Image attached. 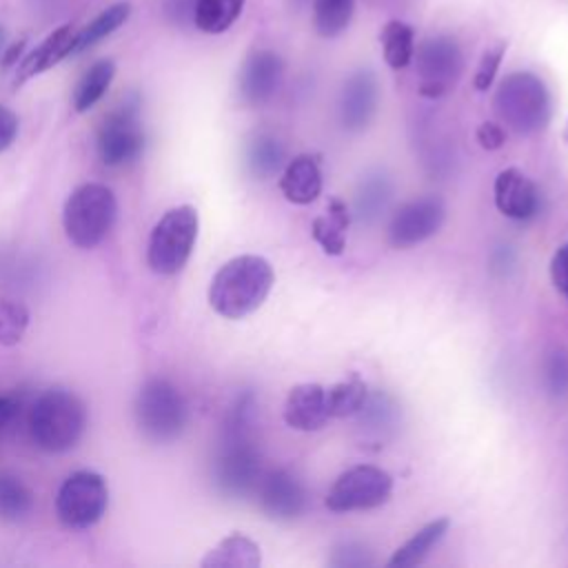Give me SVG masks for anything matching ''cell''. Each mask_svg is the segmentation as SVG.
I'll use <instances>...</instances> for the list:
<instances>
[{
	"instance_id": "3957f363",
	"label": "cell",
	"mask_w": 568,
	"mask_h": 568,
	"mask_svg": "<svg viewBox=\"0 0 568 568\" xmlns=\"http://www.w3.org/2000/svg\"><path fill=\"white\" fill-rule=\"evenodd\" d=\"M87 428V408L82 399L67 388L44 390L29 410V433L44 453L71 450Z\"/></svg>"
},
{
	"instance_id": "9c48e42d",
	"label": "cell",
	"mask_w": 568,
	"mask_h": 568,
	"mask_svg": "<svg viewBox=\"0 0 568 568\" xmlns=\"http://www.w3.org/2000/svg\"><path fill=\"white\" fill-rule=\"evenodd\" d=\"M393 493V477L379 466L359 464L342 473L331 486L324 504L333 513L368 510L386 504Z\"/></svg>"
},
{
	"instance_id": "7a4b0ae2",
	"label": "cell",
	"mask_w": 568,
	"mask_h": 568,
	"mask_svg": "<svg viewBox=\"0 0 568 568\" xmlns=\"http://www.w3.org/2000/svg\"><path fill=\"white\" fill-rule=\"evenodd\" d=\"M273 282L275 275L268 260L262 255H237L213 275L209 304L226 320H242L264 304Z\"/></svg>"
},
{
	"instance_id": "60d3db41",
	"label": "cell",
	"mask_w": 568,
	"mask_h": 568,
	"mask_svg": "<svg viewBox=\"0 0 568 568\" xmlns=\"http://www.w3.org/2000/svg\"><path fill=\"white\" fill-rule=\"evenodd\" d=\"M22 49H24V42H22V40H20V42H13V44H7V47H4V51L0 53L2 64H4V67L16 64V60H18V58H20V53H22Z\"/></svg>"
},
{
	"instance_id": "ab89813d",
	"label": "cell",
	"mask_w": 568,
	"mask_h": 568,
	"mask_svg": "<svg viewBox=\"0 0 568 568\" xmlns=\"http://www.w3.org/2000/svg\"><path fill=\"white\" fill-rule=\"evenodd\" d=\"M18 413V402L13 397H7V395H0V433L4 426L11 424V419L16 417Z\"/></svg>"
},
{
	"instance_id": "4dcf8cb0",
	"label": "cell",
	"mask_w": 568,
	"mask_h": 568,
	"mask_svg": "<svg viewBox=\"0 0 568 568\" xmlns=\"http://www.w3.org/2000/svg\"><path fill=\"white\" fill-rule=\"evenodd\" d=\"M355 11V0H315L313 27L322 38L339 36Z\"/></svg>"
},
{
	"instance_id": "d6a6232c",
	"label": "cell",
	"mask_w": 568,
	"mask_h": 568,
	"mask_svg": "<svg viewBox=\"0 0 568 568\" xmlns=\"http://www.w3.org/2000/svg\"><path fill=\"white\" fill-rule=\"evenodd\" d=\"M29 326V311L22 302L2 300L0 302V344L16 346Z\"/></svg>"
},
{
	"instance_id": "74e56055",
	"label": "cell",
	"mask_w": 568,
	"mask_h": 568,
	"mask_svg": "<svg viewBox=\"0 0 568 568\" xmlns=\"http://www.w3.org/2000/svg\"><path fill=\"white\" fill-rule=\"evenodd\" d=\"M475 135H477L479 146L486 149V151H497L506 142V133L497 122H481Z\"/></svg>"
},
{
	"instance_id": "277c9868",
	"label": "cell",
	"mask_w": 568,
	"mask_h": 568,
	"mask_svg": "<svg viewBox=\"0 0 568 568\" xmlns=\"http://www.w3.org/2000/svg\"><path fill=\"white\" fill-rule=\"evenodd\" d=\"M497 118L517 135H535L550 122V93L541 78L515 71L501 80L493 100Z\"/></svg>"
},
{
	"instance_id": "f1b7e54d",
	"label": "cell",
	"mask_w": 568,
	"mask_h": 568,
	"mask_svg": "<svg viewBox=\"0 0 568 568\" xmlns=\"http://www.w3.org/2000/svg\"><path fill=\"white\" fill-rule=\"evenodd\" d=\"M379 40H382L384 60L390 69L399 71L410 64L415 53V40H413V29L406 22L402 20L386 22L379 33Z\"/></svg>"
},
{
	"instance_id": "6da1fadb",
	"label": "cell",
	"mask_w": 568,
	"mask_h": 568,
	"mask_svg": "<svg viewBox=\"0 0 568 568\" xmlns=\"http://www.w3.org/2000/svg\"><path fill=\"white\" fill-rule=\"evenodd\" d=\"M253 408V395L240 397L224 426V442L213 466V481L226 497H246L255 490L262 475L260 453L251 442Z\"/></svg>"
},
{
	"instance_id": "ba28073f",
	"label": "cell",
	"mask_w": 568,
	"mask_h": 568,
	"mask_svg": "<svg viewBox=\"0 0 568 568\" xmlns=\"http://www.w3.org/2000/svg\"><path fill=\"white\" fill-rule=\"evenodd\" d=\"M106 504L109 488L104 477L93 470H75L62 481L55 495V515L62 526L84 530L102 519Z\"/></svg>"
},
{
	"instance_id": "1f68e13d",
	"label": "cell",
	"mask_w": 568,
	"mask_h": 568,
	"mask_svg": "<svg viewBox=\"0 0 568 568\" xmlns=\"http://www.w3.org/2000/svg\"><path fill=\"white\" fill-rule=\"evenodd\" d=\"M362 417L359 426L366 428V433L375 435L377 439L382 437V433L386 428H390V424L395 422L397 413H395V404L384 395V393H377V395H368L362 410L357 413Z\"/></svg>"
},
{
	"instance_id": "44dd1931",
	"label": "cell",
	"mask_w": 568,
	"mask_h": 568,
	"mask_svg": "<svg viewBox=\"0 0 568 568\" xmlns=\"http://www.w3.org/2000/svg\"><path fill=\"white\" fill-rule=\"evenodd\" d=\"M351 224V213L339 197L328 202L326 215L311 222V235L322 246L326 255H342L346 248V231Z\"/></svg>"
},
{
	"instance_id": "f546056e",
	"label": "cell",
	"mask_w": 568,
	"mask_h": 568,
	"mask_svg": "<svg viewBox=\"0 0 568 568\" xmlns=\"http://www.w3.org/2000/svg\"><path fill=\"white\" fill-rule=\"evenodd\" d=\"M33 508V493L11 473H0V519L22 521Z\"/></svg>"
},
{
	"instance_id": "e0dca14e",
	"label": "cell",
	"mask_w": 568,
	"mask_h": 568,
	"mask_svg": "<svg viewBox=\"0 0 568 568\" xmlns=\"http://www.w3.org/2000/svg\"><path fill=\"white\" fill-rule=\"evenodd\" d=\"M328 419L326 393L320 384H297L284 404V422L295 430H320Z\"/></svg>"
},
{
	"instance_id": "7402d4cb",
	"label": "cell",
	"mask_w": 568,
	"mask_h": 568,
	"mask_svg": "<svg viewBox=\"0 0 568 568\" xmlns=\"http://www.w3.org/2000/svg\"><path fill=\"white\" fill-rule=\"evenodd\" d=\"M448 526H450L448 517L428 521L404 546H399L395 550V555L388 559L386 566L388 568H413V566L422 564L428 557V552L444 539V535L448 532Z\"/></svg>"
},
{
	"instance_id": "4316f807",
	"label": "cell",
	"mask_w": 568,
	"mask_h": 568,
	"mask_svg": "<svg viewBox=\"0 0 568 568\" xmlns=\"http://www.w3.org/2000/svg\"><path fill=\"white\" fill-rule=\"evenodd\" d=\"M129 13H131V4L129 2H115L109 9H104L102 13H98L89 24H84L80 31H75L73 55L87 51L89 47H93L102 38L111 36L118 27H122L126 22Z\"/></svg>"
},
{
	"instance_id": "5b68a950",
	"label": "cell",
	"mask_w": 568,
	"mask_h": 568,
	"mask_svg": "<svg viewBox=\"0 0 568 568\" xmlns=\"http://www.w3.org/2000/svg\"><path fill=\"white\" fill-rule=\"evenodd\" d=\"M133 415L140 433L153 444L175 442L189 422L184 395L164 377L146 379L133 402Z\"/></svg>"
},
{
	"instance_id": "484cf974",
	"label": "cell",
	"mask_w": 568,
	"mask_h": 568,
	"mask_svg": "<svg viewBox=\"0 0 568 568\" xmlns=\"http://www.w3.org/2000/svg\"><path fill=\"white\" fill-rule=\"evenodd\" d=\"M324 393L328 417H353L362 410L368 397V388L357 373H351L348 379L324 388Z\"/></svg>"
},
{
	"instance_id": "d4e9b609",
	"label": "cell",
	"mask_w": 568,
	"mask_h": 568,
	"mask_svg": "<svg viewBox=\"0 0 568 568\" xmlns=\"http://www.w3.org/2000/svg\"><path fill=\"white\" fill-rule=\"evenodd\" d=\"M390 195H393L390 180L382 171L368 173L359 182V189L355 195V213L364 222H375L386 211Z\"/></svg>"
},
{
	"instance_id": "e575fe53",
	"label": "cell",
	"mask_w": 568,
	"mask_h": 568,
	"mask_svg": "<svg viewBox=\"0 0 568 568\" xmlns=\"http://www.w3.org/2000/svg\"><path fill=\"white\" fill-rule=\"evenodd\" d=\"M546 386L552 397L568 395V353L552 351L546 359Z\"/></svg>"
},
{
	"instance_id": "ffe728a7",
	"label": "cell",
	"mask_w": 568,
	"mask_h": 568,
	"mask_svg": "<svg viewBox=\"0 0 568 568\" xmlns=\"http://www.w3.org/2000/svg\"><path fill=\"white\" fill-rule=\"evenodd\" d=\"M260 561V546L246 535L233 532L213 546L200 564L202 568H257Z\"/></svg>"
},
{
	"instance_id": "8d00e7d4",
	"label": "cell",
	"mask_w": 568,
	"mask_h": 568,
	"mask_svg": "<svg viewBox=\"0 0 568 568\" xmlns=\"http://www.w3.org/2000/svg\"><path fill=\"white\" fill-rule=\"evenodd\" d=\"M550 277L555 288L568 300V242L555 251L550 260Z\"/></svg>"
},
{
	"instance_id": "cb8c5ba5",
	"label": "cell",
	"mask_w": 568,
	"mask_h": 568,
	"mask_svg": "<svg viewBox=\"0 0 568 568\" xmlns=\"http://www.w3.org/2000/svg\"><path fill=\"white\" fill-rule=\"evenodd\" d=\"M115 75V64L111 60H98L93 62L84 75L80 78L75 91H73V109L78 113L89 111L91 106H95L102 95L106 93V89L111 87Z\"/></svg>"
},
{
	"instance_id": "603a6c76",
	"label": "cell",
	"mask_w": 568,
	"mask_h": 568,
	"mask_svg": "<svg viewBox=\"0 0 568 568\" xmlns=\"http://www.w3.org/2000/svg\"><path fill=\"white\" fill-rule=\"evenodd\" d=\"M246 169L257 180L273 178L286 164L284 144L271 133H257L246 144Z\"/></svg>"
},
{
	"instance_id": "d6986e66",
	"label": "cell",
	"mask_w": 568,
	"mask_h": 568,
	"mask_svg": "<svg viewBox=\"0 0 568 568\" xmlns=\"http://www.w3.org/2000/svg\"><path fill=\"white\" fill-rule=\"evenodd\" d=\"M282 195L293 204H311L322 193V171L313 155L300 153L286 162L280 178Z\"/></svg>"
},
{
	"instance_id": "d590c367",
	"label": "cell",
	"mask_w": 568,
	"mask_h": 568,
	"mask_svg": "<svg viewBox=\"0 0 568 568\" xmlns=\"http://www.w3.org/2000/svg\"><path fill=\"white\" fill-rule=\"evenodd\" d=\"M504 51H506V44L504 42H497L493 47H488L479 60V67L475 71V89L477 91H488V87L493 84L495 75H497V69H499V62L504 58Z\"/></svg>"
},
{
	"instance_id": "5bb4252c",
	"label": "cell",
	"mask_w": 568,
	"mask_h": 568,
	"mask_svg": "<svg viewBox=\"0 0 568 568\" xmlns=\"http://www.w3.org/2000/svg\"><path fill=\"white\" fill-rule=\"evenodd\" d=\"M282 80L284 60L271 49L253 51L240 69V95L246 104L262 106L277 93Z\"/></svg>"
},
{
	"instance_id": "f35d334b",
	"label": "cell",
	"mask_w": 568,
	"mask_h": 568,
	"mask_svg": "<svg viewBox=\"0 0 568 568\" xmlns=\"http://www.w3.org/2000/svg\"><path fill=\"white\" fill-rule=\"evenodd\" d=\"M18 135V115L0 104V153L7 151Z\"/></svg>"
},
{
	"instance_id": "8fae6325",
	"label": "cell",
	"mask_w": 568,
	"mask_h": 568,
	"mask_svg": "<svg viewBox=\"0 0 568 568\" xmlns=\"http://www.w3.org/2000/svg\"><path fill=\"white\" fill-rule=\"evenodd\" d=\"M446 217V206L437 195H422L404 202L390 224H388V244L393 248H410L439 231Z\"/></svg>"
},
{
	"instance_id": "30bf717a",
	"label": "cell",
	"mask_w": 568,
	"mask_h": 568,
	"mask_svg": "<svg viewBox=\"0 0 568 568\" xmlns=\"http://www.w3.org/2000/svg\"><path fill=\"white\" fill-rule=\"evenodd\" d=\"M417 60L419 93L424 98H442L464 71V53L455 38L430 36L413 53Z\"/></svg>"
},
{
	"instance_id": "836d02e7",
	"label": "cell",
	"mask_w": 568,
	"mask_h": 568,
	"mask_svg": "<svg viewBox=\"0 0 568 568\" xmlns=\"http://www.w3.org/2000/svg\"><path fill=\"white\" fill-rule=\"evenodd\" d=\"M328 564L335 568H368L373 566V557L364 544L342 541L339 546L333 548Z\"/></svg>"
},
{
	"instance_id": "52a82bcc",
	"label": "cell",
	"mask_w": 568,
	"mask_h": 568,
	"mask_svg": "<svg viewBox=\"0 0 568 568\" xmlns=\"http://www.w3.org/2000/svg\"><path fill=\"white\" fill-rule=\"evenodd\" d=\"M200 217L191 204L169 209L151 229L146 264L158 275H175L189 262L197 240Z\"/></svg>"
},
{
	"instance_id": "ac0fdd59",
	"label": "cell",
	"mask_w": 568,
	"mask_h": 568,
	"mask_svg": "<svg viewBox=\"0 0 568 568\" xmlns=\"http://www.w3.org/2000/svg\"><path fill=\"white\" fill-rule=\"evenodd\" d=\"M73 40H75V29H71V24H62L58 27L53 33H49L31 53H27L18 69H16V80L13 84L20 87L27 80H31L33 75L55 67L60 60H64L67 55H73Z\"/></svg>"
},
{
	"instance_id": "9a60e30c",
	"label": "cell",
	"mask_w": 568,
	"mask_h": 568,
	"mask_svg": "<svg viewBox=\"0 0 568 568\" xmlns=\"http://www.w3.org/2000/svg\"><path fill=\"white\" fill-rule=\"evenodd\" d=\"M379 84L373 71H355L342 87L339 95V122L346 131H364L377 113Z\"/></svg>"
},
{
	"instance_id": "8992f818",
	"label": "cell",
	"mask_w": 568,
	"mask_h": 568,
	"mask_svg": "<svg viewBox=\"0 0 568 568\" xmlns=\"http://www.w3.org/2000/svg\"><path fill=\"white\" fill-rule=\"evenodd\" d=\"M118 213L113 191L100 182L78 186L64 202L62 226L78 248L98 246L111 231Z\"/></svg>"
},
{
	"instance_id": "7c38bea8",
	"label": "cell",
	"mask_w": 568,
	"mask_h": 568,
	"mask_svg": "<svg viewBox=\"0 0 568 568\" xmlns=\"http://www.w3.org/2000/svg\"><path fill=\"white\" fill-rule=\"evenodd\" d=\"M144 149V133L133 109H118L98 129V153L109 166L133 162Z\"/></svg>"
},
{
	"instance_id": "b9f144b4",
	"label": "cell",
	"mask_w": 568,
	"mask_h": 568,
	"mask_svg": "<svg viewBox=\"0 0 568 568\" xmlns=\"http://www.w3.org/2000/svg\"><path fill=\"white\" fill-rule=\"evenodd\" d=\"M4 47H7V33H4V29L0 27V53L4 51Z\"/></svg>"
},
{
	"instance_id": "2e32d148",
	"label": "cell",
	"mask_w": 568,
	"mask_h": 568,
	"mask_svg": "<svg viewBox=\"0 0 568 568\" xmlns=\"http://www.w3.org/2000/svg\"><path fill=\"white\" fill-rule=\"evenodd\" d=\"M493 191H495V206L499 209L501 215L510 220L524 222L539 211V191L535 182L515 166L497 173Z\"/></svg>"
},
{
	"instance_id": "7bdbcfd3",
	"label": "cell",
	"mask_w": 568,
	"mask_h": 568,
	"mask_svg": "<svg viewBox=\"0 0 568 568\" xmlns=\"http://www.w3.org/2000/svg\"><path fill=\"white\" fill-rule=\"evenodd\" d=\"M561 138H564V142H568V122H566V129H564V135H561Z\"/></svg>"
},
{
	"instance_id": "4fadbf2b",
	"label": "cell",
	"mask_w": 568,
	"mask_h": 568,
	"mask_svg": "<svg viewBox=\"0 0 568 568\" xmlns=\"http://www.w3.org/2000/svg\"><path fill=\"white\" fill-rule=\"evenodd\" d=\"M253 493L268 519L293 521L306 510L304 484L286 468L262 473Z\"/></svg>"
},
{
	"instance_id": "83f0119b",
	"label": "cell",
	"mask_w": 568,
	"mask_h": 568,
	"mask_svg": "<svg viewBox=\"0 0 568 568\" xmlns=\"http://www.w3.org/2000/svg\"><path fill=\"white\" fill-rule=\"evenodd\" d=\"M244 0H195L193 22L204 33L226 31L242 13Z\"/></svg>"
}]
</instances>
